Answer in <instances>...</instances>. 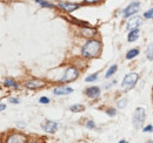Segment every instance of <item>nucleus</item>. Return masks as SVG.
<instances>
[{
    "mask_svg": "<svg viewBox=\"0 0 153 143\" xmlns=\"http://www.w3.org/2000/svg\"><path fill=\"white\" fill-rule=\"evenodd\" d=\"M139 7H140V4L137 2V1H133L132 4H130V5L124 10V17L127 18V17L132 15V14H134V13H137L138 10H139Z\"/></svg>",
    "mask_w": 153,
    "mask_h": 143,
    "instance_id": "nucleus-6",
    "label": "nucleus"
},
{
    "mask_svg": "<svg viewBox=\"0 0 153 143\" xmlns=\"http://www.w3.org/2000/svg\"><path fill=\"white\" fill-rule=\"evenodd\" d=\"M39 102L42 103V105H47V103H50V99L46 97V96H42V97L39 99Z\"/></svg>",
    "mask_w": 153,
    "mask_h": 143,
    "instance_id": "nucleus-24",
    "label": "nucleus"
},
{
    "mask_svg": "<svg viewBox=\"0 0 153 143\" xmlns=\"http://www.w3.org/2000/svg\"><path fill=\"white\" fill-rule=\"evenodd\" d=\"M96 34V29L93 28H88V27H85L81 29V35H84L85 38H92V35Z\"/></svg>",
    "mask_w": 153,
    "mask_h": 143,
    "instance_id": "nucleus-13",
    "label": "nucleus"
},
{
    "mask_svg": "<svg viewBox=\"0 0 153 143\" xmlns=\"http://www.w3.org/2000/svg\"><path fill=\"white\" fill-rule=\"evenodd\" d=\"M73 113H79V111H82L85 108H84V106H81V105H74V106H71V108H70Z\"/></svg>",
    "mask_w": 153,
    "mask_h": 143,
    "instance_id": "nucleus-19",
    "label": "nucleus"
},
{
    "mask_svg": "<svg viewBox=\"0 0 153 143\" xmlns=\"http://www.w3.org/2000/svg\"><path fill=\"white\" fill-rule=\"evenodd\" d=\"M5 85L8 87H13V88H18V85L12 80V79H6L5 80Z\"/></svg>",
    "mask_w": 153,
    "mask_h": 143,
    "instance_id": "nucleus-20",
    "label": "nucleus"
},
{
    "mask_svg": "<svg viewBox=\"0 0 153 143\" xmlns=\"http://www.w3.org/2000/svg\"><path fill=\"white\" fill-rule=\"evenodd\" d=\"M137 81H138V74L137 73H130V74L125 75V77H124V80L121 82V87L126 90L132 89L135 86Z\"/></svg>",
    "mask_w": 153,
    "mask_h": 143,
    "instance_id": "nucleus-3",
    "label": "nucleus"
},
{
    "mask_svg": "<svg viewBox=\"0 0 153 143\" xmlns=\"http://www.w3.org/2000/svg\"><path fill=\"white\" fill-rule=\"evenodd\" d=\"M73 93V88L71 87H57L53 89V94L56 95H68Z\"/></svg>",
    "mask_w": 153,
    "mask_h": 143,
    "instance_id": "nucleus-12",
    "label": "nucleus"
},
{
    "mask_svg": "<svg viewBox=\"0 0 153 143\" xmlns=\"http://www.w3.org/2000/svg\"><path fill=\"white\" fill-rule=\"evenodd\" d=\"M138 38H139V29H133V31H130L127 40L128 42H134L135 40H138Z\"/></svg>",
    "mask_w": 153,
    "mask_h": 143,
    "instance_id": "nucleus-14",
    "label": "nucleus"
},
{
    "mask_svg": "<svg viewBox=\"0 0 153 143\" xmlns=\"http://www.w3.org/2000/svg\"><path fill=\"white\" fill-rule=\"evenodd\" d=\"M5 108H6V106H5L4 103H1V106H0V109H1V111H2V110H5Z\"/></svg>",
    "mask_w": 153,
    "mask_h": 143,
    "instance_id": "nucleus-30",
    "label": "nucleus"
},
{
    "mask_svg": "<svg viewBox=\"0 0 153 143\" xmlns=\"http://www.w3.org/2000/svg\"><path fill=\"white\" fill-rule=\"evenodd\" d=\"M27 88H31V89H38L45 86V82L44 81H40V80H32V81H28L26 82L25 85Z\"/></svg>",
    "mask_w": 153,
    "mask_h": 143,
    "instance_id": "nucleus-11",
    "label": "nucleus"
},
{
    "mask_svg": "<svg viewBox=\"0 0 153 143\" xmlns=\"http://www.w3.org/2000/svg\"><path fill=\"white\" fill-rule=\"evenodd\" d=\"M138 54H139V49H138V48H133V49H131V51L127 52L126 59H127V60H132L135 56H138Z\"/></svg>",
    "mask_w": 153,
    "mask_h": 143,
    "instance_id": "nucleus-15",
    "label": "nucleus"
},
{
    "mask_svg": "<svg viewBox=\"0 0 153 143\" xmlns=\"http://www.w3.org/2000/svg\"><path fill=\"white\" fill-rule=\"evenodd\" d=\"M126 102H127L126 99H120V100L117 102V106L120 108V109H123V108L126 107Z\"/></svg>",
    "mask_w": 153,
    "mask_h": 143,
    "instance_id": "nucleus-21",
    "label": "nucleus"
},
{
    "mask_svg": "<svg viewBox=\"0 0 153 143\" xmlns=\"http://www.w3.org/2000/svg\"><path fill=\"white\" fill-rule=\"evenodd\" d=\"M152 131H153V125H150L144 128V133H152Z\"/></svg>",
    "mask_w": 153,
    "mask_h": 143,
    "instance_id": "nucleus-27",
    "label": "nucleus"
},
{
    "mask_svg": "<svg viewBox=\"0 0 153 143\" xmlns=\"http://www.w3.org/2000/svg\"><path fill=\"white\" fill-rule=\"evenodd\" d=\"M6 143H26V137L21 134H12L7 139Z\"/></svg>",
    "mask_w": 153,
    "mask_h": 143,
    "instance_id": "nucleus-9",
    "label": "nucleus"
},
{
    "mask_svg": "<svg viewBox=\"0 0 153 143\" xmlns=\"http://www.w3.org/2000/svg\"><path fill=\"white\" fill-rule=\"evenodd\" d=\"M144 18H146V19H151V18H153V8H151V10H149L147 12H145V13H144Z\"/></svg>",
    "mask_w": 153,
    "mask_h": 143,
    "instance_id": "nucleus-23",
    "label": "nucleus"
},
{
    "mask_svg": "<svg viewBox=\"0 0 153 143\" xmlns=\"http://www.w3.org/2000/svg\"><path fill=\"white\" fill-rule=\"evenodd\" d=\"M146 56H147L149 60L153 61V43L150 45V46L146 48Z\"/></svg>",
    "mask_w": 153,
    "mask_h": 143,
    "instance_id": "nucleus-17",
    "label": "nucleus"
},
{
    "mask_svg": "<svg viewBox=\"0 0 153 143\" xmlns=\"http://www.w3.org/2000/svg\"><path fill=\"white\" fill-rule=\"evenodd\" d=\"M86 127H87L88 129H93V128H96V123H94V121L90 120V121H87V123H86Z\"/></svg>",
    "mask_w": 153,
    "mask_h": 143,
    "instance_id": "nucleus-25",
    "label": "nucleus"
},
{
    "mask_svg": "<svg viewBox=\"0 0 153 143\" xmlns=\"http://www.w3.org/2000/svg\"><path fill=\"white\" fill-rule=\"evenodd\" d=\"M119 143H126V142H125V140H121V141H119Z\"/></svg>",
    "mask_w": 153,
    "mask_h": 143,
    "instance_id": "nucleus-31",
    "label": "nucleus"
},
{
    "mask_svg": "<svg viewBox=\"0 0 153 143\" xmlns=\"http://www.w3.org/2000/svg\"><path fill=\"white\" fill-rule=\"evenodd\" d=\"M99 1L100 0H85V2H87V4H97Z\"/></svg>",
    "mask_w": 153,
    "mask_h": 143,
    "instance_id": "nucleus-29",
    "label": "nucleus"
},
{
    "mask_svg": "<svg viewBox=\"0 0 153 143\" xmlns=\"http://www.w3.org/2000/svg\"><path fill=\"white\" fill-rule=\"evenodd\" d=\"M58 123L57 122H54V121H48V120H46V121H44L42 123H41V128L46 131V133H56L58 129Z\"/></svg>",
    "mask_w": 153,
    "mask_h": 143,
    "instance_id": "nucleus-5",
    "label": "nucleus"
},
{
    "mask_svg": "<svg viewBox=\"0 0 153 143\" xmlns=\"http://www.w3.org/2000/svg\"><path fill=\"white\" fill-rule=\"evenodd\" d=\"M101 51V43L97 40H88L81 48V54L85 57H96Z\"/></svg>",
    "mask_w": 153,
    "mask_h": 143,
    "instance_id": "nucleus-1",
    "label": "nucleus"
},
{
    "mask_svg": "<svg viewBox=\"0 0 153 143\" xmlns=\"http://www.w3.org/2000/svg\"><path fill=\"white\" fill-rule=\"evenodd\" d=\"M143 24V19L140 17H133L127 21V29L128 31H133V29H138V27Z\"/></svg>",
    "mask_w": 153,
    "mask_h": 143,
    "instance_id": "nucleus-7",
    "label": "nucleus"
},
{
    "mask_svg": "<svg viewBox=\"0 0 153 143\" xmlns=\"http://www.w3.org/2000/svg\"><path fill=\"white\" fill-rule=\"evenodd\" d=\"M145 116H146V113H145V109H144V108L140 107L135 109V111H134V114H133V119H132L134 128L139 129V128L143 127L144 121H145Z\"/></svg>",
    "mask_w": 153,
    "mask_h": 143,
    "instance_id": "nucleus-2",
    "label": "nucleus"
},
{
    "mask_svg": "<svg viewBox=\"0 0 153 143\" xmlns=\"http://www.w3.org/2000/svg\"><path fill=\"white\" fill-rule=\"evenodd\" d=\"M97 79H98L97 74H92L91 76H87V77L85 79V81H86V82H93V81H96Z\"/></svg>",
    "mask_w": 153,
    "mask_h": 143,
    "instance_id": "nucleus-22",
    "label": "nucleus"
},
{
    "mask_svg": "<svg viewBox=\"0 0 153 143\" xmlns=\"http://www.w3.org/2000/svg\"><path fill=\"white\" fill-rule=\"evenodd\" d=\"M117 69H118L117 65H113V66H111V67L108 68V71L106 72V75H105V77H106V79H108L110 76H112V75L114 74L115 72H117Z\"/></svg>",
    "mask_w": 153,
    "mask_h": 143,
    "instance_id": "nucleus-16",
    "label": "nucleus"
},
{
    "mask_svg": "<svg viewBox=\"0 0 153 143\" xmlns=\"http://www.w3.org/2000/svg\"><path fill=\"white\" fill-rule=\"evenodd\" d=\"M36 1L38 2L39 5H41L42 7H47V8H53V7H54L53 4H50V2H47L46 0H36Z\"/></svg>",
    "mask_w": 153,
    "mask_h": 143,
    "instance_id": "nucleus-18",
    "label": "nucleus"
},
{
    "mask_svg": "<svg viewBox=\"0 0 153 143\" xmlns=\"http://www.w3.org/2000/svg\"><path fill=\"white\" fill-rule=\"evenodd\" d=\"M78 76H79L78 69L74 68V67H70V68H67L66 72L64 73L62 77H60L59 82H71V81H74Z\"/></svg>",
    "mask_w": 153,
    "mask_h": 143,
    "instance_id": "nucleus-4",
    "label": "nucleus"
},
{
    "mask_svg": "<svg viewBox=\"0 0 153 143\" xmlns=\"http://www.w3.org/2000/svg\"><path fill=\"white\" fill-rule=\"evenodd\" d=\"M10 102H12V103H14V105H17V103H19V99H14V97H12V99H10Z\"/></svg>",
    "mask_w": 153,
    "mask_h": 143,
    "instance_id": "nucleus-28",
    "label": "nucleus"
},
{
    "mask_svg": "<svg viewBox=\"0 0 153 143\" xmlns=\"http://www.w3.org/2000/svg\"><path fill=\"white\" fill-rule=\"evenodd\" d=\"M106 113H107V115H110V116H115V110L113 109V108H110V109H107L106 110Z\"/></svg>",
    "mask_w": 153,
    "mask_h": 143,
    "instance_id": "nucleus-26",
    "label": "nucleus"
},
{
    "mask_svg": "<svg viewBox=\"0 0 153 143\" xmlns=\"http://www.w3.org/2000/svg\"><path fill=\"white\" fill-rule=\"evenodd\" d=\"M146 143H153V141H150V142H146Z\"/></svg>",
    "mask_w": 153,
    "mask_h": 143,
    "instance_id": "nucleus-32",
    "label": "nucleus"
},
{
    "mask_svg": "<svg viewBox=\"0 0 153 143\" xmlns=\"http://www.w3.org/2000/svg\"><path fill=\"white\" fill-rule=\"evenodd\" d=\"M85 94L91 99H97L100 96V88L99 87H88L85 90Z\"/></svg>",
    "mask_w": 153,
    "mask_h": 143,
    "instance_id": "nucleus-10",
    "label": "nucleus"
},
{
    "mask_svg": "<svg viewBox=\"0 0 153 143\" xmlns=\"http://www.w3.org/2000/svg\"><path fill=\"white\" fill-rule=\"evenodd\" d=\"M58 7L61 8L62 11H66V12H73L79 7V5L78 4H72V2H59Z\"/></svg>",
    "mask_w": 153,
    "mask_h": 143,
    "instance_id": "nucleus-8",
    "label": "nucleus"
}]
</instances>
